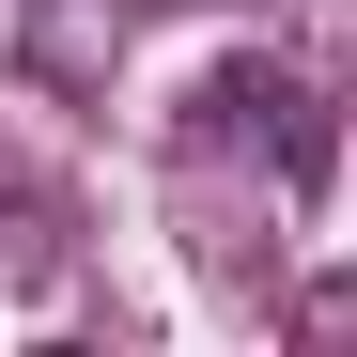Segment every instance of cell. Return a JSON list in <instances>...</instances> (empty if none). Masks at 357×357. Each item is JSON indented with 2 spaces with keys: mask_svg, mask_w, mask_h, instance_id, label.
Segmentation results:
<instances>
[{
  "mask_svg": "<svg viewBox=\"0 0 357 357\" xmlns=\"http://www.w3.org/2000/svg\"><path fill=\"white\" fill-rule=\"evenodd\" d=\"M249 16H295V0H249Z\"/></svg>",
  "mask_w": 357,
  "mask_h": 357,
  "instance_id": "cell-5",
  "label": "cell"
},
{
  "mask_svg": "<svg viewBox=\"0 0 357 357\" xmlns=\"http://www.w3.org/2000/svg\"><path fill=\"white\" fill-rule=\"evenodd\" d=\"M342 326H357V280H311V295H295V342H311V357H326Z\"/></svg>",
  "mask_w": 357,
  "mask_h": 357,
  "instance_id": "cell-4",
  "label": "cell"
},
{
  "mask_svg": "<svg viewBox=\"0 0 357 357\" xmlns=\"http://www.w3.org/2000/svg\"><path fill=\"white\" fill-rule=\"evenodd\" d=\"M171 202H187V264H202L218 295H264V280H280V171H264V187L233 171V202H218V171L171 155Z\"/></svg>",
  "mask_w": 357,
  "mask_h": 357,
  "instance_id": "cell-2",
  "label": "cell"
},
{
  "mask_svg": "<svg viewBox=\"0 0 357 357\" xmlns=\"http://www.w3.org/2000/svg\"><path fill=\"white\" fill-rule=\"evenodd\" d=\"M125 31H140V0H16V63H31V93H78V109H109Z\"/></svg>",
  "mask_w": 357,
  "mask_h": 357,
  "instance_id": "cell-3",
  "label": "cell"
},
{
  "mask_svg": "<svg viewBox=\"0 0 357 357\" xmlns=\"http://www.w3.org/2000/svg\"><path fill=\"white\" fill-rule=\"evenodd\" d=\"M187 140H218V155H264L280 187H326V109H311V78H280V63H218L202 78V125Z\"/></svg>",
  "mask_w": 357,
  "mask_h": 357,
  "instance_id": "cell-1",
  "label": "cell"
}]
</instances>
